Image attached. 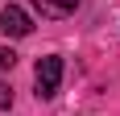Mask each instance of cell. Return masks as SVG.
I'll list each match as a JSON object with an SVG mask.
<instances>
[{
  "mask_svg": "<svg viewBox=\"0 0 120 116\" xmlns=\"http://www.w3.org/2000/svg\"><path fill=\"white\" fill-rule=\"evenodd\" d=\"M33 79H37V100H54L58 95V83H62V58H54V54L37 58Z\"/></svg>",
  "mask_w": 120,
  "mask_h": 116,
  "instance_id": "cell-1",
  "label": "cell"
},
{
  "mask_svg": "<svg viewBox=\"0 0 120 116\" xmlns=\"http://www.w3.org/2000/svg\"><path fill=\"white\" fill-rule=\"evenodd\" d=\"M29 29H33V21H29L25 8H17V4L0 8V33H4V37H25Z\"/></svg>",
  "mask_w": 120,
  "mask_h": 116,
  "instance_id": "cell-2",
  "label": "cell"
},
{
  "mask_svg": "<svg viewBox=\"0 0 120 116\" xmlns=\"http://www.w3.org/2000/svg\"><path fill=\"white\" fill-rule=\"evenodd\" d=\"M33 8L41 17H50V21H62V17H71L79 8V0H33Z\"/></svg>",
  "mask_w": 120,
  "mask_h": 116,
  "instance_id": "cell-3",
  "label": "cell"
},
{
  "mask_svg": "<svg viewBox=\"0 0 120 116\" xmlns=\"http://www.w3.org/2000/svg\"><path fill=\"white\" fill-rule=\"evenodd\" d=\"M12 62H17V54L8 46H0V70H12Z\"/></svg>",
  "mask_w": 120,
  "mask_h": 116,
  "instance_id": "cell-4",
  "label": "cell"
},
{
  "mask_svg": "<svg viewBox=\"0 0 120 116\" xmlns=\"http://www.w3.org/2000/svg\"><path fill=\"white\" fill-rule=\"evenodd\" d=\"M0 108H12V87L8 83H0Z\"/></svg>",
  "mask_w": 120,
  "mask_h": 116,
  "instance_id": "cell-5",
  "label": "cell"
}]
</instances>
